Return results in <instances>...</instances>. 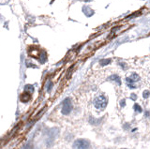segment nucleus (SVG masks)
I'll use <instances>...</instances> for the list:
<instances>
[{
    "label": "nucleus",
    "instance_id": "nucleus-1",
    "mask_svg": "<svg viewBox=\"0 0 150 149\" xmlns=\"http://www.w3.org/2000/svg\"><path fill=\"white\" fill-rule=\"evenodd\" d=\"M90 143L86 139H78L73 143V149H89Z\"/></svg>",
    "mask_w": 150,
    "mask_h": 149
},
{
    "label": "nucleus",
    "instance_id": "nucleus-2",
    "mask_svg": "<svg viewBox=\"0 0 150 149\" xmlns=\"http://www.w3.org/2000/svg\"><path fill=\"white\" fill-rule=\"evenodd\" d=\"M59 133V130L58 129H52L49 130L48 132V135H47V141H46V144L47 146H51L53 143L54 142L55 138L57 137V135Z\"/></svg>",
    "mask_w": 150,
    "mask_h": 149
},
{
    "label": "nucleus",
    "instance_id": "nucleus-3",
    "mask_svg": "<svg viewBox=\"0 0 150 149\" xmlns=\"http://www.w3.org/2000/svg\"><path fill=\"white\" fill-rule=\"evenodd\" d=\"M107 97L105 96H98L97 97L95 100H94V105L97 109H100L102 110L104 109L106 105H107Z\"/></svg>",
    "mask_w": 150,
    "mask_h": 149
},
{
    "label": "nucleus",
    "instance_id": "nucleus-4",
    "mask_svg": "<svg viewBox=\"0 0 150 149\" xmlns=\"http://www.w3.org/2000/svg\"><path fill=\"white\" fill-rule=\"evenodd\" d=\"M71 111H72L71 100H70V99H69V97H67V99L64 100V101L62 102V109H61V113H62L64 115H67Z\"/></svg>",
    "mask_w": 150,
    "mask_h": 149
},
{
    "label": "nucleus",
    "instance_id": "nucleus-5",
    "mask_svg": "<svg viewBox=\"0 0 150 149\" xmlns=\"http://www.w3.org/2000/svg\"><path fill=\"white\" fill-rule=\"evenodd\" d=\"M30 97H31V96H30V93H28V92H25L21 96V100L23 101V102H27L28 100H30Z\"/></svg>",
    "mask_w": 150,
    "mask_h": 149
},
{
    "label": "nucleus",
    "instance_id": "nucleus-6",
    "mask_svg": "<svg viewBox=\"0 0 150 149\" xmlns=\"http://www.w3.org/2000/svg\"><path fill=\"white\" fill-rule=\"evenodd\" d=\"M110 79H112V81H115V82H116L118 85H121V81H120V78L117 76V75H112V76H111L110 77Z\"/></svg>",
    "mask_w": 150,
    "mask_h": 149
},
{
    "label": "nucleus",
    "instance_id": "nucleus-7",
    "mask_svg": "<svg viewBox=\"0 0 150 149\" xmlns=\"http://www.w3.org/2000/svg\"><path fill=\"white\" fill-rule=\"evenodd\" d=\"M129 78H130L131 80H132L134 83H135V82H138V81L140 80V77H139V75H138V74H136V73H133L132 75H131Z\"/></svg>",
    "mask_w": 150,
    "mask_h": 149
},
{
    "label": "nucleus",
    "instance_id": "nucleus-8",
    "mask_svg": "<svg viewBox=\"0 0 150 149\" xmlns=\"http://www.w3.org/2000/svg\"><path fill=\"white\" fill-rule=\"evenodd\" d=\"M25 92H28V93H33V91H34V86L33 85H26L25 87Z\"/></svg>",
    "mask_w": 150,
    "mask_h": 149
},
{
    "label": "nucleus",
    "instance_id": "nucleus-9",
    "mask_svg": "<svg viewBox=\"0 0 150 149\" xmlns=\"http://www.w3.org/2000/svg\"><path fill=\"white\" fill-rule=\"evenodd\" d=\"M111 62V59H102L100 61V64L101 66H105V65H108Z\"/></svg>",
    "mask_w": 150,
    "mask_h": 149
},
{
    "label": "nucleus",
    "instance_id": "nucleus-10",
    "mask_svg": "<svg viewBox=\"0 0 150 149\" xmlns=\"http://www.w3.org/2000/svg\"><path fill=\"white\" fill-rule=\"evenodd\" d=\"M100 119H95V118H90V121H89V122H90V124H92V125H98V123L100 122Z\"/></svg>",
    "mask_w": 150,
    "mask_h": 149
},
{
    "label": "nucleus",
    "instance_id": "nucleus-11",
    "mask_svg": "<svg viewBox=\"0 0 150 149\" xmlns=\"http://www.w3.org/2000/svg\"><path fill=\"white\" fill-rule=\"evenodd\" d=\"M134 110L136 112H138V113H141V112H142V108L139 106V104H135L134 105Z\"/></svg>",
    "mask_w": 150,
    "mask_h": 149
},
{
    "label": "nucleus",
    "instance_id": "nucleus-12",
    "mask_svg": "<svg viewBox=\"0 0 150 149\" xmlns=\"http://www.w3.org/2000/svg\"><path fill=\"white\" fill-rule=\"evenodd\" d=\"M52 86H53V83H52V82H49V83H48V85H47V91L50 92L51 89H52Z\"/></svg>",
    "mask_w": 150,
    "mask_h": 149
},
{
    "label": "nucleus",
    "instance_id": "nucleus-13",
    "mask_svg": "<svg viewBox=\"0 0 150 149\" xmlns=\"http://www.w3.org/2000/svg\"><path fill=\"white\" fill-rule=\"evenodd\" d=\"M144 99H147V97H149V91L148 90H146V91H144Z\"/></svg>",
    "mask_w": 150,
    "mask_h": 149
},
{
    "label": "nucleus",
    "instance_id": "nucleus-14",
    "mask_svg": "<svg viewBox=\"0 0 150 149\" xmlns=\"http://www.w3.org/2000/svg\"><path fill=\"white\" fill-rule=\"evenodd\" d=\"M120 105H121L122 107H124V106H125V100H122V101L120 102Z\"/></svg>",
    "mask_w": 150,
    "mask_h": 149
},
{
    "label": "nucleus",
    "instance_id": "nucleus-15",
    "mask_svg": "<svg viewBox=\"0 0 150 149\" xmlns=\"http://www.w3.org/2000/svg\"><path fill=\"white\" fill-rule=\"evenodd\" d=\"M131 97H132L131 99H132V100H135V95H134V94H132V96H131Z\"/></svg>",
    "mask_w": 150,
    "mask_h": 149
},
{
    "label": "nucleus",
    "instance_id": "nucleus-16",
    "mask_svg": "<svg viewBox=\"0 0 150 149\" xmlns=\"http://www.w3.org/2000/svg\"><path fill=\"white\" fill-rule=\"evenodd\" d=\"M123 149H126V148H123Z\"/></svg>",
    "mask_w": 150,
    "mask_h": 149
}]
</instances>
